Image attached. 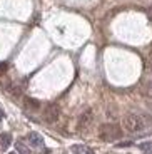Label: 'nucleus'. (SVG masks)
<instances>
[{
  "label": "nucleus",
  "instance_id": "1",
  "mask_svg": "<svg viewBox=\"0 0 152 154\" xmlns=\"http://www.w3.org/2000/svg\"><path fill=\"white\" fill-rule=\"evenodd\" d=\"M122 127L129 134H142L152 129V117L147 114H127L122 121Z\"/></svg>",
  "mask_w": 152,
  "mask_h": 154
},
{
  "label": "nucleus",
  "instance_id": "2",
  "mask_svg": "<svg viewBox=\"0 0 152 154\" xmlns=\"http://www.w3.org/2000/svg\"><path fill=\"white\" fill-rule=\"evenodd\" d=\"M99 137L105 143H114L122 137V129L114 122H105L99 127Z\"/></svg>",
  "mask_w": 152,
  "mask_h": 154
},
{
  "label": "nucleus",
  "instance_id": "3",
  "mask_svg": "<svg viewBox=\"0 0 152 154\" xmlns=\"http://www.w3.org/2000/svg\"><path fill=\"white\" fill-rule=\"evenodd\" d=\"M59 116H60V107L57 104H47L44 109V119L49 124H55L59 121Z\"/></svg>",
  "mask_w": 152,
  "mask_h": 154
},
{
  "label": "nucleus",
  "instance_id": "4",
  "mask_svg": "<svg viewBox=\"0 0 152 154\" xmlns=\"http://www.w3.org/2000/svg\"><path fill=\"white\" fill-rule=\"evenodd\" d=\"M94 122V111L92 109H85L82 114L79 116V121H77V129L79 131H85L92 126Z\"/></svg>",
  "mask_w": 152,
  "mask_h": 154
},
{
  "label": "nucleus",
  "instance_id": "5",
  "mask_svg": "<svg viewBox=\"0 0 152 154\" xmlns=\"http://www.w3.org/2000/svg\"><path fill=\"white\" fill-rule=\"evenodd\" d=\"M27 141H29L34 147H42L44 146V137L38 134V132H29V134H27Z\"/></svg>",
  "mask_w": 152,
  "mask_h": 154
},
{
  "label": "nucleus",
  "instance_id": "6",
  "mask_svg": "<svg viewBox=\"0 0 152 154\" xmlns=\"http://www.w3.org/2000/svg\"><path fill=\"white\" fill-rule=\"evenodd\" d=\"M23 106H25L27 111H30V112H35L40 109V102L37 99H32V97H25L23 99Z\"/></svg>",
  "mask_w": 152,
  "mask_h": 154
},
{
  "label": "nucleus",
  "instance_id": "7",
  "mask_svg": "<svg viewBox=\"0 0 152 154\" xmlns=\"http://www.w3.org/2000/svg\"><path fill=\"white\" fill-rule=\"evenodd\" d=\"M10 144H12V136L8 132H2L0 134V147L2 149H7Z\"/></svg>",
  "mask_w": 152,
  "mask_h": 154
},
{
  "label": "nucleus",
  "instance_id": "8",
  "mask_svg": "<svg viewBox=\"0 0 152 154\" xmlns=\"http://www.w3.org/2000/svg\"><path fill=\"white\" fill-rule=\"evenodd\" d=\"M15 149L19 154H32V151L29 149V146H27L25 143H22V141H19V143H15Z\"/></svg>",
  "mask_w": 152,
  "mask_h": 154
},
{
  "label": "nucleus",
  "instance_id": "9",
  "mask_svg": "<svg viewBox=\"0 0 152 154\" xmlns=\"http://www.w3.org/2000/svg\"><path fill=\"white\" fill-rule=\"evenodd\" d=\"M72 152H75V154H94L92 149H89V147H85V146H72Z\"/></svg>",
  "mask_w": 152,
  "mask_h": 154
},
{
  "label": "nucleus",
  "instance_id": "10",
  "mask_svg": "<svg viewBox=\"0 0 152 154\" xmlns=\"http://www.w3.org/2000/svg\"><path fill=\"white\" fill-rule=\"evenodd\" d=\"M144 94L152 99V82H147V84L144 85Z\"/></svg>",
  "mask_w": 152,
  "mask_h": 154
},
{
  "label": "nucleus",
  "instance_id": "11",
  "mask_svg": "<svg viewBox=\"0 0 152 154\" xmlns=\"http://www.w3.org/2000/svg\"><path fill=\"white\" fill-rule=\"evenodd\" d=\"M130 144H132V143H120L119 146H120V147H124V146H130Z\"/></svg>",
  "mask_w": 152,
  "mask_h": 154
},
{
  "label": "nucleus",
  "instance_id": "12",
  "mask_svg": "<svg viewBox=\"0 0 152 154\" xmlns=\"http://www.w3.org/2000/svg\"><path fill=\"white\" fill-rule=\"evenodd\" d=\"M4 116H5V114H4V111H2V109H0V119H2V117H4Z\"/></svg>",
  "mask_w": 152,
  "mask_h": 154
},
{
  "label": "nucleus",
  "instance_id": "13",
  "mask_svg": "<svg viewBox=\"0 0 152 154\" xmlns=\"http://www.w3.org/2000/svg\"><path fill=\"white\" fill-rule=\"evenodd\" d=\"M145 154H152V151H147V152H145Z\"/></svg>",
  "mask_w": 152,
  "mask_h": 154
},
{
  "label": "nucleus",
  "instance_id": "14",
  "mask_svg": "<svg viewBox=\"0 0 152 154\" xmlns=\"http://www.w3.org/2000/svg\"><path fill=\"white\" fill-rule=\"evenodd\" d=\"M141 2H147V0H141Z\"/></svg>",
  "mask_w": 152,
  "mask_h": 154
},
{
  "label": "nucleus",
  "instance_id": "15",
  "mask_svg": "<svg viewBox=\"0 0 152 154\" xmlns=\"http://www.w3.org/2000/svg\"><path fill=\"white\" fill-rule=\"evenodd\" d=\"M10 154H17V152H10Z\"/></svg>",
  "mask_w": 152,
  "mask_h": 154
},
{
  "label": "nucleus",
  "instance_id": "16",
  "mask_svg": "<svg viewBox=\"0 0 152 154\" xmlns=\"http://www.w3.org/2000/svg\"><path fill=\"white\" fill-rule=\"evenodd\" d=\"M150 109H152V106H150Z\"/></svg>",
  "mask_w": 152,
  "mask_h": 154
}]
</instances>
